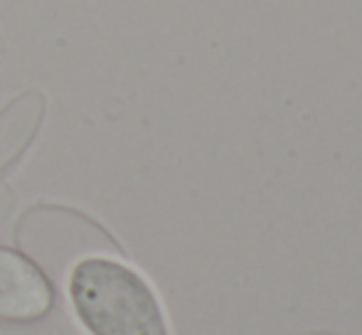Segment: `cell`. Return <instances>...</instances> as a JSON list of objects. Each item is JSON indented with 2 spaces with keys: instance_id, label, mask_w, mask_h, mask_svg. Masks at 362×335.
<instances>
[{
  "instance_id": "1",
  "label": "cell",
  "mask_w": 362,
  "mask_h": 335,
  "mask_svg": "<svg viewBox=\"0 0 362 335\" xmlns=\"http://www.w3.org/2000/svg\"><path fill=\"white\" fill-rule=\"evenodd\" d=\"M69 301L89 335H168L148 281L114 259H81L69 276Z\"/></svg>"
},
{
  "instance_id": "2",
  "label": "cell",
  "mask_w": 362,
  "mask_h": 335,
  "mask_svg": "<svg viewBox=\"0 0 362 335\" xmlns=\"http://www.w3.org/2000/svg\"><path fill=\"white\" fill-rule=\"evenodd\" d=\"M52 286L33 259L0 247V318L40 321L52 308Z\"/></svg>"
}]
</instances>
